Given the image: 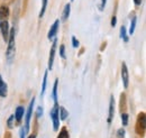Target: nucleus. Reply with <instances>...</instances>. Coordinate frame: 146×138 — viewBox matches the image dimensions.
<instances>
[{"mask_svg":"<svg viewBox=\"0 0 146 138\" xmlns=\"http://www.w3.org/2000/svg\"><path fill=\"white\" fill-rule=\"evenodd\" d=\"M7 60L9 63L15 58L16 55V42H15V28H11L9 32V38H8V47H7Z\"/></svg>","mask_w":146,"mask_h":138,"instance_id":"obj_1","label":"nucleus"},{"mask_svg":"<svg viewBox=\"0 0 146 138\" xmlns=\"http://www.w3.org/2000/svg\"><path fill=\"white\" fill-rule=\"evenodd\" d=\"M146 129V116L144 112L139 113L137 117V123H136V131L138 135H144Z\"/></svg>","mask_w":146,"mask_h":138,"instance_id":"obj_2","label":"nucleus"},{"mask_svg":"<svg viewBox=\"0 0 146 138\" xmlns=\"http://www.w3.org/2000/svg\"><path fill=\"white\" fill-rule=\"evenodd\" d=\"M34 102H35V98L32 99V101L29 102V105L27 108V111H26V116H25V130L26 133L29 131V123H31V118H32V115H33V107H34Z\"/></svg>","mask_w":146,"mask_h":138,"instance_id":"obj_3","label":"nucleus"},{"mask_svg":"<svg viewBox=\"0 0 146 138\" xmlns=\"http://www.w3.org/2000/svg\"><path fill=\"white\" fill-rule=\"evenodd\" d=\"M51 119L53 121V128L54 130H57L60 127V118H58V104H54L53 109L50 112Z\"/></svg>","mask_w":146,"mask_h":138,"instance_id":"obj_4","label":"nucleus"},{"mask_svg":"<svg viewBox=\"0 0 146 138\" xmlns=\"http://www.w3.org/2000/svg\"><path fill=\"white\" fill-rule=\"evenodd\" d=\"M56 46H57V38L55 37L53 38V44H52V47H51V51H50V57H48V70H52L53 68V63H54V58H55V52H56Z\"/></svg>","mask_w":146,"mask_h":138,"instance_id":"obj_5","label":"nucleus"},{"mask_svg":"<svg viewBox=\"0 0 146 138\" xmlns=\"http://www.w3.org/2000/svg\"><path fill=\"white\" fill-rule=\"evenodd\" d=\"M121 80H123V84L124 88L127 89L128 84H129V74H128V69L127 65L125 62L121 63Z\"/></svg>","mask_w":146,"mask_h":138,"instance_id":"obj_6","label":"nucleus"},{"mask_svg":"<svg viewBox=\"0 0 146 138\" xmlns=\"http://www.w3.org/2000/svg\"><path fill=\"white\" fill-rule=\"evenodd\" d=\"M0 31H1V35L3 37V40L5 42H8V38H9V24L7 20H3L1 21V25H0Z\"/></svg>","mask_w":146,"mask_h":138,"instance_id":"obj_7","label":"nucleus"},{"mask_svg":"<svg viewBox=\"0 0 146 138\" xmlns=\"http://www.w3.org/2000/svg\"><path fill=\"white\" fill-rule=\"evenodd\" d=\"M58 25H60V19H56L54 21V24L51 26L50 32H48V34H47V38H48L50 40H52L53 38H55V36L57 34V31H58Z\"/></svg>","mask_w":146,"mask_h":138,"instance_id":"obj_8","label":"nucleus"},{"mask_svg":"<svg viewBox=\"0 0 146 138\" xmlns=\"http://www.w3.org/2000/svg\"><path fill=\"white\" fill-rule=\"evenodd\" d=\"M113 115H115V98L113 96L110 97V101H109V111H108V123H110L112 119H113Z\"/></svg>","mask_w":146,"mask_h":138,"instance_id":"obj_9","label":"nucleus"},{"mask_svg":"<svg viewBox=\"0 0 146 138\" xmlns=\"http://www.w3.org/2000/svg\"><path fill=\"white\" fill-rule=\"evenodd\" d=\"M7 93H8V86H7V83L2 80V78H1V75H0V97L6 98V97H7Z\"/></svg>","mask_w":146,"mask_h":138,"instance_id":"obj_10","label":"nucleus"},{"mask_svg":"<svg viewBox=\"0 0 146 138\" xmlns=\"http://www.w3.org/2000/svg\"><path fill=\"white\" fill-rule=\"evenodd\" d=\"M9 16V8L7 6H1L0 7V20H7V18Z\"/></svg>","mask_w":146,"mask_h":138,"instance_id":"obj_11","label":"nucleus"},{"mask_svg":"<svg viewBox=\"0 0 146 138\" xmlns=\"http://www.w3.org/2000/svg\"><path fill=\"white\" fill-rule=\"evenodd\" d=\"M24 112H25V109H24V107H21V105H19L16 108V111H15V119L18 121L21 120V118H23V116H24Z\"/></svg>","mask_w":146,"mask_h":138,"instance_id":"obj_12","label":"nucleus"},{"mask_svg":"<svg viewBox=\"0 0 146 138\" xmlns=\"http://www.w3.org/2000/svg\"><path fill=\"white\" fill-rule=\"evenodd\" d=\"M69 116V111L64 107H58V118L61 120H65Z\"/></svg>","mask_w":146,"mask_h":138,"instance_id":"obj_13","label":"nucleus"},{"mask_svg":"<svg viewBox=\"0 0 146 138\" xmlns=\"http://www.w3.org/2000/svg\"><path fill=\"white\" fill-rule=\"evenodd\" d=\"M70 11H71V5H70V3H66L65 7H64V9H63V14H62V20H63V21H65V20L69 18Z\"/></svg>","mask_w":146,"mask_h":138,"instance_id":"obj_14","label":"nucleus"},{"mask_svg":"<svg viewBox=\"0 0 146 138\" xmlns=\"http://www.w3.org/2000/svg\"><path fill=\"white\" fill-rule=\"evenodd\" d=\"M57 84H58V79H56L54 81L53 92H52V97H53V100H54V104H57Z\"/></svg>","mask_w":146,"mask_h":138,"instance_id":"obj_15","label":"nucleus"},{"mask_svg":"<svg viewBox=\"0 0 146 138\" xmlns=\"http://www.w3.org/2000/svg\"><path fill=\"white\" fill-rule=\"evenodd\" d=\"M136 20H137V18H136V16H134V17H133V19H131V21H130V27H129V31H128L129 35H133V34H134V32H135V27H136Z\"/></svg>","mask_w":146,"mask_h":138,"instance_id":"obj_16","label":"nucleus"},{"mask_svg":"<svg viewBox=\"0 0 146 138\" xmlns=\"http://www.w3.org/2000/svg\"><path fill=\"white\" fill-rule=\"evenodd\" d=\"M46 83H47V71L44 73V78H43V84H42V97L44 96L45 91H46Z\"/></svg>","mask_w":146,"mask_h":138,"instance_id":"obj_17","label":"nucleus"},{"mask_svg":"<svg viewBox=\"0 0 146 138\" xmlns=\"http://www.w3.org/2000/svg\"><path fill=\"white\" fill-rule=\"evenodd\" d=\"M120 37H121L125 42H128V36H127V32H126V27H125V26H121V28H120Z\"/></svg>","mask_w":146,"mask_h":138,"instance_id":"obj_18","label":"nucleus"},{"mask_svg":"<svg viewBox=\"0 0 146 138\" xmlns=\"http://www.w3.org/2000/svg\"><path fill=\"white\" fill-rule=\"evenodd\" d=\"M57 138H70L69 133H68V130H66V128H62V130L60 131V134H58Z\"/></svg>","mask_w":146,"mask_h":138,"instance_id":"obj_19","label":"nucleus"},{"mask_svg":"<svg viewBox=\"0 0 146 138\" xmlns=\"http://www.w3.org/2000/svg\"><path fill=\"white\" fill-rule=\"evenodd\" d=\"M46 7H47V0H43V5H42V9H40V13H39V18H42L45 14V10H46Z\"/></svg>","mask_w":146,"mask_h":138,"instance_id":"obj_20","label":"nucleus"},{"mask_svg":"<svg viewBox=\"0 0 146 138\" xmlns=\"http://www.w3.org/2000/svg\"><path fill=\"white\" fill-rule=\"evenodd\" d=\"M128 115L126 112H121V123L123 126H127L128 125Z\"/></svg>","mask_w":146,"mask_h":138,"instance_id":"obj_21","label":"nucleus"},{"mask_svg":"<svg viewBox=\"0 0 146 138\" xmlns=\"http://www.w3.org/2000/svg\"><path fill=\"white\" fill-rule=\"evenodd\" d=\"M60 55L62 58H65V46L63 44L60 46Z\"/></svg>","mask_w":146,"mask_h":138,"instance_id":"obj_22","label":"nucleus"},{"mask_svg":"<svg viewBox=\"0 0 146 138\" xmlns=\"http://www.w3.org/2000/svg\"><path fill=\"white\" fill-rule=\"evenodd\" d=\"M72 45L74 48H78L79 47V45H80V43H79V40L76 39V37L75 36H72Z\"/></svg>","mask_w":146,"mask_h":138,"instance_id":"obj_23","label":"nucleus"},{"mask_svg":"<svg viewBox=\"0 0 146 138\" xmlns=\"http://www.w3.org/2000/svg\"><path fill=\"white\" fill-rule=\"evenodd\" d=\"M125 137V129H119L117 131V138H124Z\"/></svg>","mask_w":146,"mask_h":138,"instance_id":"obj_24","label":"nucleus"},{"mask_svg":"<svg viewBox=\"0 0 146 138\" xmlns=\"http://www.w3.org/2000/svg\"><path fill=\"white\" fill-rule=\"evenodd\" d=\"M42 115H43V108H42V107H38V108H37V112H36L37 118H40Z\"/></svg>","mask_w":146,"mask_h":138,"instance_id":"obj_25","label":"nucleus"},{"mask_svg":"<svg viewBox=\"0 0 146 138\" xmlns=\"http://www.w3.org/2000/svg\"><path fill=\"white\" fill-rule=\"evenodd\" d=\"M14 116H10L9 117V119H8V127L9 128H13V121H14Z\"/></svg>","mask_w":146,"mask_h":138,"instance_id":"obj_26","label":"nucleus"},{"mask_svg":"<svg viewBox=\"0 0 146 138\" xmlns=\"http://www.w3.org/2000/svg\"><path fill=\"white\" fill-rule=\"evenodd\" d=\"M106 3H107V0H101V3H100V10H101V11L105 9Z\"/></svg>","mask_w":146,"mask_h":138,"instance_id":"obj_27","label":"nucleus"},{"mask_svg":"<svg viewBox=\"0 0 146 138\" xmlns=\"http://www.w3.org/2000/svg\"><path fill=\"white\" fill-rule=\"evenodd\" d=\"M116 24H117V17H116V16H113V17L111 18V26H112V27H115V26H116Z\"/></svg>","mask_w":146,"mask_h":138,"instance_id":"obj_28","label":"nucleus"},{"mask_svg":"<svg viewBox=\"0 0 146 138\" xmlns=\"http://www.w3.org/2000/svg\"><path fill=\"white\" fill-rule=\"evenodd\" d=\"M134 3H135L136 6H139V5L142 3V0H134Z\"/></svg>","mask_w":146,"mask_h":138,"instance_id":"obj_29","label":"nucleus"},{"mask_svg":"<svg viewBox=\"0 0 146 138\" xmlns=\"http://www.w3.org/2000/svg\"><path fill=\"white\" fill-rule=\"evenodd\" d=\"M35 137H36L35 135H29V136H28V138H35Z\"/></svg>","mask_w":146,"mask_h":138,"instance_id":"obj_30","label":"nucleus"},{"mask_svg":"<svg viewBox=\"0 0 146 138\" xmlns=\"http://www.w3.org/2000/svg\"><path fill=\"white\" fill-rule=\"evenodd\" d=\"M0 25H1V20H0Z\"/></svg>","mask_w":146,"mask_h":138,"instance_id":"obj_31","label":"nucleus"}]
</instances>
